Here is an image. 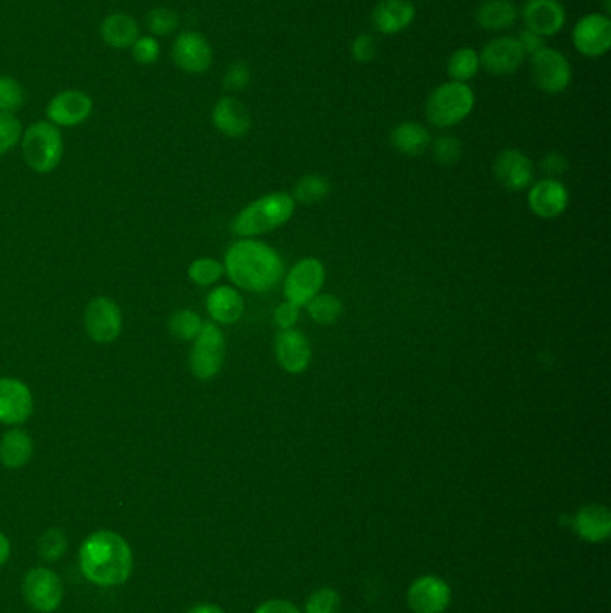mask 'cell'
Returning a JSON list of instances; mask_svg holds the SVG:
<instances>
[{
	"label": "cell",
	"instance_id": "obj_1",
	"mask_svg": "<svg viewBox=\"0 0 611 613\" xmlns=\"http://www.w3.org/2000/svg\"><path fill=\"white\" fill-rule=\"evenodd\" d=\"M79 567L97 587H119L133 572L130 544L108 529L95 531L79 549Z\"/></svg>",
	"mask_w": 611,
	"mask_h": 613
},
{
	"label": "cell",
	"instance_id": "obj_2",
	"mask_svg": "<svg viewBox=\"0 0 611 613\" xmlns=\"http://www.w3.org/2000/svg\"><path fill=\"white\" fill-rule=\"evenodd\" d=\"M224 271L241 289L266 293L280 282L284 275V262L276 250L264 242L242 239L226 251Z\"/></svg>",
	"mask_w": 611,
	"mask_h": 613
},
{
	"label": "cell",
	"instance_id": "obj_3",
	"mask_svg": "<svg viewBox=\"0 0 611 613\" xmlns=\"http://www.w3.org/2000/svg\"><path fill=\"white\" fill-rule=\"evenodd\" d=\"M296 201L285 192H273L242 208L232 223L233 234L251 239L285 225L294 214Z\"/></svg>",
	"mask_w": 611,
	"mask_h": 613
},
{
	"label": "cell",
	"instance_id": "obj_4",
	"mask_svg": "<svg viewBox=\"0 0 611 613\" xmlns=\"http://www.w3.org/2000/svg\"><path fill=\"white\" fill-rule=\"evenodd\" d=\"M475 94L468 83L447 81L439 85L427 99L425 115L432 126L447 130L465 121L474 112Z\"/></svg>",
	"mask_w": 611,
	"mask_h": 613
},
{
	"label": "cell",
	"instance_id": "obj_5",
	"mask_svg": "<svg viewBox=\"0 0 611 613\" xmlns=\"http://www.w3.org/2000/svg\"><path fill=\"white\" fill-rule=\"evenodd\" d=\"M22 155L36 173H51L63 158V137L51 122H35L22 133Z\"/></svg>",
	"mask_w": 611,
	"mask_h": 613
},
{
	"label": "cell",
	"instance_id": "obj_6",
	"mask_svg": "<svg viewBox=\"0 0 611 613\" xmlns=\"http://www.w3.org/2000/svg\"><path fill=\"white\" fill-rule=\"evenodd\" d=\"M534 85L545 94H561L572 83V65L558 49L542 47L529 56Z\"/></svg>",
	"mask_w": 611,
	"mask_h": 613
},
{
	"label": "cell",
	"instance_id": "obj_7",
	"mask_svg": "<svg viewBox=\"0 0 611 613\" xmlns=\"http://www.w3.org/2000/svg\"><path fill=\"white\" fill-rule=\"evenodd\" d=\"M224 336L214 321L203 323L190 350V370L199 380H210L221 372L224 361Z\"/></svg>",
	"mask_w": 611,
	"mask_h": 613
},
{
	"label": "cell",
	"instance_id": "obj_8",
	"mask_svg": "<svg viewBox=\"0 0 611 613\" xmlns=\"http://www.w3.org/2000/svg\"><path fill=\"white\" fill-rule=\"evenodd\" d=\"M171 56L174 65L190 76L205 74L214 63V49L207 36L198 31H185L176 36Z\"/></svg>",
	"mask_w": 611,
	"mask_h": 613
},
{
	"label": "cell",
	"instance_id": "obj_9",
	"mask_svg": "<svg viewBox=\"0 0 611 613\" xmlns=\"http://www.w3.org/2000/svg\"><path fill=\"white\" fill-rule=\"evenodd\" d=\"M325 284V266L314 257L300 260L285 278V300L296 307H305Z\"/></svg>",
	"mask_w": 611,
	"mask_h": 613
},
{
	"label": "cell",
	"instance_id": "obj_10",
	"mask_svg": "<svg viewBox=\"0 0 611 613\" xmlns=\"http://www.w3.org/2000/svg\"><path fill=\"white\" fill-rule=\"evenodd\" d=\"M572 42L586 58H601L611 49V20L603 13H588L572 29Z\"/></svg>",
	"mask_w": 611,
	"mask_h": 613
},
{
	"label": "cell",
	"instance_id": "obj_11",
	"mask_svg": "<svg viewBox=\"0 0 611 613\" xmlns=\"http://www.w3.org/2000/svg\"><path fill=\"white\" fill-rule=\"evenodd\" d=\"M481 69L491 76H511L524 65L525 52L517 36H497L479 52Z\"/></svg>",
	"mask_w": 611,
	"mask_h": 613
},
{
	"label": "cell",
	"instance_id": "obj_12",
	"mask_svg": "<svg viewBox=\"0 0 611 613\" xmlns=\"http://www.w3.org/2000/svg\"><path fill=\"white\" fill-rule=\"evenodd\" d=\"M85 330L95 343L106 345L115 341L121 336L122 330V312L119 305L106 296L92 300L85 311Z\"/></svg>",
	"mask_w": 611,
	"mask_h": 613
},
{
	"label": "cell",
	"instance_id": "obj_13",
	"mask_svg": "<svg viewBox=\"0 0 611 613\" xmlns=\"http://www.w3.org/2000/svg\"><path fill=\"white\" fill-rule=\"evenodd\" d=\"M24 597L36 612H56L63 599V587L58 574L44 567L29 570L24 578Z\"/></svg>",
	"mask_w": 611,
	"mask_h": 613
},
{
	"label": "cell",
	"instance_id": "obj_14",
	"mask_svg": "<svg viewBox=\"0 0 611 613\" xmlns=\"http://www.w3.org/2000/svg\"><path fill=\"white\" fill-rule=\"evenodd\" d=\"M94 112L92 97L83 90H63L47 104L49 122L60 128H74L90 119Z\"/></svg>",
	"mask_w": 611,
	"mask_h": 613
},
{
	"label": "cell",
	"instance_id": "obj_15",
	"mask_svg": "<svg viewBox=\"0 0 611 613\" xmlns=\"http://www.w3.org/2000/svg\"><path fill=\"white\" fill-rule=\"evenodd\" d=\"M518 13L524 27L542 38L558 35L567 24V13L560 0H525Z\"/></svg>",
	"mask_w": 611,
	"mask_h": 613
},
{
	"label": "cell",
	"instance_id": "obj_16",
	"mask_svg": "<svg viewBox=\"0 0 611 613\" xmlns=\"http://www.w3.org/2000/svg\"><path fill=\"white\" fill-rule=\"evenodd\" d=\"M493 174L504 189L520 192L533 183V162L518 149H504L493 162Z\"/></svg>",
	"mask_w": 611,
	"mask_h": 613
},
{
	"label": "cell",
	"instance_id": "obj_17",
	"mask_svg": "<svg viewBox=\"0 0 611 613\" xmlns=\"http://www.w3.org/2000/svg\"><path fill=\"white\" fill-rule=\"evenodd\" d=\"M33 415V395L22 380L0 377V424L20 425Z\"/></svg>",
	"mask_w": 611,
	"mask_h": 613
},
{
	"label": "cell",
	"instance_id": "obj_18",
	"mask_svg": "<svg viewBox=\"0 0 611 613\" xmlns=\"http://www.w3.org/2000/svg\"><path fill=\"white\" fill-rule=\"evenodd\" d=\"M450 587L438 576H422L407 590V603L414 613H443L450 605Z\"/></svg>",
	"mask_w": 611,
	"mask_h": 613
},
{
	"label": "cell",
	"instance_id": "obj_19",
	"mask_svg": "<svg viewBox=\"0 0 611 613\" xmlns=\"http://www.w3.org/2000/svg\"><path fill=\"white\" fill-rule=\"evenodd\" d=\"M276 361L284 368L285 372L303 373L309 368L312 359V350L307 337L300 330H280L275 339Z\"/></svg>",
	"mask_w": 611,
	"mask_h": 613
},
{
	"label": "cell",
	"instance_id": "obj_20",
	"mask_svg": "<svg viewBox=\"0 0 611 613\" xmlns=\"http://www.w3.org/2000/svg\"><path fill=\"white\" fill-rule=\"evenodd\" d=\"M416 6L411 0H380L371 11V24L382 35H398L413 26Z\"/></svg>",
	"mask_w": 611,
	"mask_h": 613
},
{
	"label": "cell",
	"instance_id": "obj_21",
	"mask_svg": "<svg viewBox=\"0 0 611 613\" xmlns=\"http://www.w3.org/2000/svg\"><path fill=\"white\" fill-rule=\"evenodd\" d=\"M212 122L228 139H241L251 130L250 110L232 95L221 97L212 110Z\"/></svg>",
	"mask_w": 611,
	"mask_h": 613
},
{
	"label": "cell",
	"instance_id": "obj_22",
	"mask_svg": "<svg viewBox=\"0 0 611 613\" xmlns=\"http://www.w3.org/2000/svg\"><path fill=\"white\" fill-rule=\"evenodd\" d=\"M527 199L534 216L554 219L567 210L568 192L560 180L543 178L540 182L534 183Z\"/></svg>",
	"mask_w": 611,
	"mask_h": 613
},
{
	"label": "cell",
	"instance_id": "obj_23",
	"mask_svg": "<svg viewBox=\"0 0 611 613\" xmlns=\"http://www.w3.org/2000/svg\"><path fill=\"white\" fill-rule=\"evenodd\" d=\"M577 535L590 544H601L611 533V513L601 504H586L572 519Z\"/></svg>",
	"mask_w": 611,
	"mask_h": 613
},
{
	"label": "cell",
	"instance_id": "obj_24",
	"mask_svg": "<svg viewBox=\"0 0 611 613\" xmlns=\"http://www.w3.org/2000/svg\"><path fill=\"white\" fill-rule=\"evenodd\" d=\"M207 311L214 323L232 325L244 314V300L241 293L228 285L216 287L207 296Z\"/></svg>",
	"mask_w": 611,
	"mask_h": 613
},
{
	"label": "cell",
	"instance_id": "obj_25",
	"mask_svg": "<svg viewBox=\"0 0 611 613\" xmlns=\"http://www.w3.org/2000/svg\"><path fill=\"white\" fill-rule=\"evenodd\" d=\"M518 8L511 0H484L475 9V22L484 31H506L517 24Z\"/></svg>",
	"mask_w": 611,
	"mask_h": 613
},
{
	"label": "cell",
	"instance_id": "obj_26",
	"mask_svg": "<svg viewBox=\"0 0 611 613\" xmlns=\"http://www.w3.org/2000/svg\"><path fill=\"white\" fill-rule=\"evenodd\" d=\"M389 142L398 153L420 156L431 147V133L420 122L405 121L396 124L389 133Z\"/></svg>",
	"mask_w": 611,
	"mask_h": 613
},
{
	"label": "cell",
	"instance_id": "obj_27",
	"mask_svg": "<svg viewBox=\"0 0 611 613\" xmlns=\"http://www.w3.org/2000/svg\"><path fill=\"white\" fill-rule=\"evenodd\" d=\"M138 36V22L128 13H112L101 22V38L113 49H131Z\"/></svg>",
	"mask_w": 611,
	"mask_h": 613
},
{
	"label": "cell",
	"instance_id": "obj_28",
	"mask_svg": "<svg viewBox=\"0 0 611 613\" xmlns=\"http://www.w3.org/2000/svg\"><path fill=\"white\" fill-rule=\"evenodd\" d=\"M33 440L22 429H11L0 440V463L6 468H22L33 456Z\"/></svg>",
	"mask_w": 611,
	"mask_h": 613
},
{
	"label": "cell",
	"instance_id": "obj_29",
	"mask_svg": "<svg viewBox=\"0 0 611 613\" xmlns=\"http://www.w3.org/2000/svg\"><path fill=\"white\" fill-rule=\"evenodd\" d=\"M481 58L472 47H461L450 54L447 61V74L450 81L468 83L479 74Z\"/></svg>",
	"mask_w": 611,
	"mask_h": 613
},
{
	"label": "cell",
	"instance_id": "obj_30",
	"mask_svg": "<svg viewBox=\"0 0 611 613\" xmlns=\"http://www.w3.org/2000/svg\"><path fill=\"white\" fill-rule=\"evenodd\" d=\"M330 194V182L321 174H307L294 185L293 199L302 205H314Z\"/></svg>",
	"mask_w": 611,
	"mask_h": 613
},
{
	"label": "cell",
	"instance_id": "obj_31",
	"mask_svg": "<svg viewBox=\"0 0 611 613\" xmlns=\"http://www.w3.org/2000/svg\"><path fill=\"white\" fill-rule=\"evenodd\" d=\"M307 311L318 325H332L343 311V303L334 294H316L309 303Z\"/></svg>",
	"mask_w": 611,
	"mask_h": 613
},
{
	"label": "cell",
	"instance_id": "obj_32",
	"mask_svg": "<svg viewBox=\"0 0 611 613\" xmlns=\"http://www.w3.org/2000/svg\"><path fill=\"white\" fill-rule=\"evenodd\" d=\"M203 323L205 321L201 320L198 312L181 309L173 314V318L169 321V330L180 341H194L203 329Z\"/></svg>",
	"mask_w": 611,
	"mask_h": 613
},
{
	"label": "cell",
	"instance_id": "obj_33",
	"mask_svg": "<svg viewBox=\"0 0 611 613\" xmlns=\"http://www.w3.org/2000/svg\"><path fill=\"white\" fill-rule=\"evenodd\" d=\"M147 29L153 36H169L180 27V15L171 8H155L147 13Z\"/></svg>",
	"mask_w": 611,
	"mask_h": 613
},
{
	"label": "cell",
	"instance_id": "obj_34",
	"mask_svg": "<svg viewBox=\"0 0 611 613\" xmlns=\"http://www.w3.org/2000/svg\"><path fill=\"white\" fill-rule=\"evenodd\" d=\"M26 103V92L17 79L11 76H0V112H18Z\"/></svg>",
	"mask_w": 611,
	"mask_h": 613
},
{
	"label": "cell",
	"instance_id": "obj_35",
	"mask_svg": "<svg viewBox=\"0 0 611 613\" xmlns=\"http://www.w3.org/2000/svg\"><path fill=\"white\" fill-rule=\"evenodd\" d=\"M224 275V266L216 259L194 260L189 266V278L196 285L208 287V285L216 284L217 280H221Z\"/></svg>",
	"mask_w": 611,
	"mask_h": 613
},
{
	"label": "cell",
	"instance_id": "obj_36",
	"mask_svg": "<svg viewBox=\"0 0 611 613\" xmlns=\"http://www.w3.org/2000/svg\"><path fill=\"white\" fill-rule=\"evenodd\" d=\"M431 151L434 160L439 165H456L463 153V146L461 142L454 135H439L438 139H434L431 142Z\"/></svg>",
	"mask_w": 611,
	"mask_h": 613
},
{
	"label": "cell",
	"instance_id": "obj_37",
	"mask_svg": "<svg viewBox=\"0 0 611 613\" xmlns=\"http://www.w3.org/2000/svg\"><path fill=\"white\" fill-rule=\"evenodd\" d=\"M22 139V124L13 113L0 112V155H6Z\"/></svg>",
	"mask_w": 611,
	"mask_h": 613
},
{
	"label": "cell",
	"instance_id": "obj_38",
	"mask_svg": "<svg viewBox=\"0 0 611 613\" xmlns=\"http://www.w3.org/2000/svg\"><path fill=\"white\" fill-rule=\"evenodd\" d=\"M339 601L341 599L334 588H319L307 599L305 613H337Z\"/></svg>",
	"mask_w": 611,
	"mask_h": 613
},
{
	"label": "cell",
	"instance_id": "obj_39",
	"mask_svg": "<svg viewBox=\"0 0 611 613\" xmlns=\"http://www.w3.org/2000/svg\"><path fill=\"white\" fill-rule=\"evenodd\" d=\"M251 83V69L244 61H235L224 74L223 85L230 92H242Z\"/></svg>",
	"mask_w": 611,
	"mask_h": 613
},
{
	"label": "cell",
	"instance_id": "obj_40",
	"mask_svg": "<svg viewBox=\"0 0 611 613\" xmlns=\"http://www.w3.org/2000/svg\"><path fill=\"white\" fill-rule=\"evenodd\" d=\"M131 54L140 65H153L160 58V44L155 36H138L131 47Z\"/></svg>",
	"mask_w": 611,
	"mask_h": 613
},
{
	"label": "cell",
	"instance_id": "obj_41",
	"mask_svg": "<svg viewBox=\"0 0 611 613\" xmlns=\"http://www.w3.org/2000/svg\"><path fill=\"white\" fill-rule=\"evenodd\" d=\"M65 551H67V538L58 529H51V531H47L42 536V540H40V554L44 556L45 560L54 562V560L61 558Z\"/></svg>",
	"mask_w": 611,
	"mask_h": 613
},
{
	"label": "cell",
	"instance_id": "obj_42",
	"mask_svg": "<svg viewBox=\"0 0 611 613\" xmlns=\"http://www.w3.org/2000/svg\"><path fill=\"white\" fill-rule=\"evenodd\" d=\"M350 54H352L353 60L359 61V63H370L379 54V44L373 36L368 35V33H361V35L353 38Z\"/></svg>",
	"mask_w": 611,
	"mask_h": 613
},
{
	"label": "cell",
	"instance_id": "obj_43",
	"mask_svg": "<svg viewBox=\"0 0 611 613\" xmlns=\"http://www.w3.org/2000/svg\"><path fill=\"white\" fill-rule=\"evenodd\" d=\"M273 316H275V323L280 329H294L296 321L300 318V307H296L291 302L280 303Z\"/></svg>",
	"mask_w": 611,
	"mask_h": 613
},
{
	"label": "cell",
	"instance_id": "obj_44",
	"mask_svg": "<svg viewBox=\"0 0 611 613\" xmlns=\"http://www.w3.org/2000/svg\"><path fill=\"white\" fill-rule=\"evenodd\" d=\"M542 169L543 173L547 174V178L556 180L561 174L567 173L568 162L565 160V156L552 151V153H549V155L543 158Z\"/></svg>",
	"mask_w": 611,
	"mask_h": 613
},
{
	"label": "cell",
	"instance_id": "obj_45",
	"mask_svg": "<svg viewBox=\"0 0 611 613\" xmlns=\"http://www.w3.org/2000/svg\"><path fill=\"white\" fill-rule=\"evenodd\" d=\"M517 40L520 42V45H522L525 56H531L534 52L540 51L542 47H545L542 36L536 35L533 31H529L527 27H524V29L518 33Z\"/></svg>",
	"mask_w": 611,
	"mask_h": 613
},
{
	"label": "cell",
	"instance_id": "obj_46",
	"mask_svg": "<svg viewBox=\"0 0 611 613\" xmlns=\"http://www.w3.org/2000/svg\"><path fill=\"white\" fill-rule=\"evenodd\" d=\"M255 613H302L298 610V606L293 605L291 601L285 599H271L266 601L255 610Z\"/></svg>",
	"mask_w": 611,
	"mask_h": 613
},
{
	"label": "cell",
	"instance_id": "obj_47",
	"mask_svg": "<svg viewBox=\"0 0 611 613\" xmlns=\"http://www.w3.org/2000/svg\"><path fill=\"white\" fill-rule=\"evenodd\" d=\"M9 554H11V545H9L8 536L0 533V567L8 562Z\"/></svg>",
	"mask_w": 611,
	"mask_h": 613
},
{
	"label": "cell",
	"instance_id": "obj_48",
	"mask_svg": "<svg viewBox=\"0 0 611 613\" xmlns=\"http://www.w3.org/2000/svg\"><path fill=\"white\" fill-rule=\"evenodd\" d=\"M187 613H224V610L223 608H219L217 605L203 603V605L192 606Z\"/></svg>",
	"mask_w": 611,
	"mask_h": 613
}]
</instances>
